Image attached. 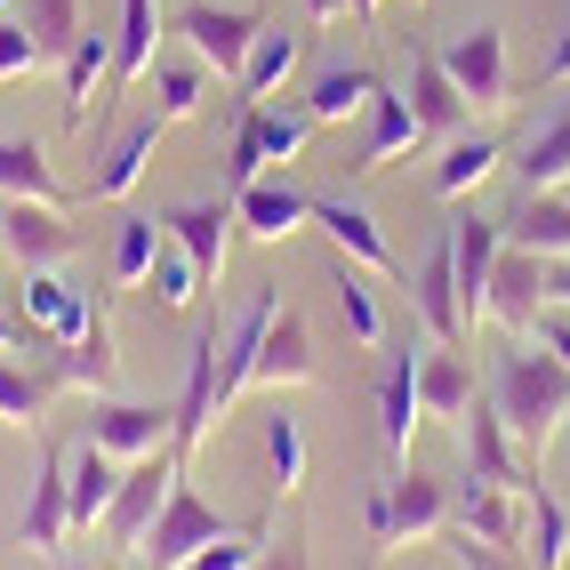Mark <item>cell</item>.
Listing matches in <instances>:
<instances>
[{
	"label": "cell",
	"instance_id": "6da1fadb",
	"mask_svg": "<svg viewBox=\"0 0 570 570\" xmlns=\"http://www.w3.org/2000/svg\"><path fill=\"white\" fill-rule=\"evenodd\" d=\"M490 402H499L507 434L522 442V459H547V442L570 434V370L547 346H507L490 370Z\"/></svg>",
	"mask_w": 570,
	"mask_h": 570
},
{
	"label": "cell",
	"instance_id": "7a4b0ae2",
	"mask_svg": "<svg viewBox=\"0 0 570 570\" xmlns=\"http://www.w3.org/2000/svg\"><path fill=\"white\" fill-rule=\"evenodd\" d=\"M370 554H394L410 539H434V530H450V490L426 482L417 466H394L386 482L370 490Z\"/></svg>",
	"mask_w": 570,
	"mask_h": 570
},
{
	"label": "cell",
	"instance_id": "3957f363",
	"mask_svg": "<svg viewBox=\"0 0 570 570\" xmlns=\"http://www.w3.org/2000/svg\"><path fill=\"white\" fill-rule=\"evenodd\" d=\"M217 539H234V514H217V507L202 499V490H194V482L177 474L137 554H145V570H185V562H194L202 547H217Z\"/></svg>",
	"mask_w": 570,
	"mask_h": 570
},
{
	"label": "cell",
	"instance_id": "277c9868",
	"mask_svg": "<svg viewBox=\"0 0 570 570\" xmlns=\"http://www.w3.org/2000/svg\"><path fill=\"white\" fill-rule=\"evenodd\" d=\"M442 65H450V81H459V97L474 112H507L514 105V72H507V32L499 24H466L459 41L442 49Z\"/></svg>",
	"mask_w": 570,
	"mask_h": 570
},
{
	"label": "cell",
	"instance_id": "5b68a950",
	"mask_svg": "<svg viewBox=\"0 0 570 570\" xmlns=\"http://www.w3.org/2000/svg\"><path fill=\"white\" fill-rule=\"evenodd\" d=\"M89 442L97 450H112V459H154V450H169L177 442V410L169 402H121V394H97V410H89Z\"/></svg>",
	"mask_w": 570,
	"mask_h": 570
},
{
	"label": "cell",
	"instance_id": "8992f818",
	"mask_svg": "<svg viewBox=\"0 0 570 570\" xmlns=\"http://www.w3.org/2000/svg\"><path fill=\"white\" fill-rule=\"evenodd\" d=\"M459 442H466V474L474 482H499V490H530V482H539V459H522V442L507 434L499 402H474L459 417Z\"/></svg>",
	"mask_w": 570,
	"mask_h": 570
},
{
	"label": "cell",
	"instance_id": "52a82bcc",
	"mask_svg": "<svg viewBox=\"0 0 570 570\" xmlns=\"http://www.w3.org/2000/svg\"><path fill=\"white\" fill-rule=\"evenodd\" d=\"M217 354H225V337H217V322L194 337V354H185V386H177V466H194V450L209 442V426H217Z\"/></svg>",
	"mask_w": 570,
	"mask_h": 570
},
{
	"label": "cell",
	"instance_id": "ba28073f",
	"mask_svg": "<svg viewBox=\"0 0 570 570\" xmlns=\"http://www.w3.org/2000/svg\"><path fill=\"white\" fill-rule=\"evenodd\" d=\"M177 474H185V466H177V450H154V459H129V474H121V499H112V514H105V539L137 554Z\"/></svg>",
	"mask_w": 570,
	"mask_h": 570
},
{
	"label": "cell",
	"instance_id": "9c48e42d",
	"mask_svg": "<svg viewBox=\"0 0 570 570\" xmlns=\"http://www.w3.org/2000/svg\"><path fill=\"white\" fill-rule=\"evenodd\" d=\"M177 32L194 41L202 65H217L225 81H242V65H249V49H257L265 17H257V9H217V0H194V9L177 17Z\"/></svg>",
	"mask_w": 570,
	"mask_h": 570
},
{
	"label": "cell",
	"instance_id": "30bf717a",
	"mask_svg": "<svg viewBox=\"0 0 570 570\" xmlns=\"http://www.w3.org/2000/svg\"><path fill=\"white\" fill-rule=\"evenodd\" d=\"M410 306H417V322L434 330V346H466V306H459V257H450V225H442V242L417 257Z\"/></svg>",
	"mask_w": 570,
	"mask_h": 570
},
{
	"label": "cell",
	"instance_id": "8fae6325",
	"mask_svg": "<svg viewBox=\"0 0 570 570\" xmlns=\"http://www.w3.org/2000/svg\"><path fill=\"white\" fill-rule=\"evenodd\" d=\"M0 249H9L24 274H41V265H65L81 249V234H72L65 209H49V202H0Z\"/></svg>",
	"mask_w": 570,
	"mask_h": 570
},
{
	"label": "cell",
	"instance_id": "7c38bea8",
	"mask_svg": "<svg viewBox=\"0 0 570 570\" xmlns=\"http://www.w3.org/2000/svg\"><path fill=\"white\" fill-rule=\"evenodd\" d=\"M161 112H137V121L121 129V137H112L105 145V161L89 169V185H81V202H129L137 194V177L145 169H154V154H161Z\"/></svg>",
	"mask_w": 570,
	"mask_h": 570
},
{
	"label": "cell",
	"instance_id": "4fadbf2b",
	"mask_svg": "<svg viewBox=\"0 0 570 570\" xmlns=\"http://www.w3.org/2000/svg\"><path fill=\"white\" fill-rule=\"evenodd\" d=\"M234 202V225L249 242H289L297 225H314V194H297V185L274 169V177H257V185H242V194H225Z\"/></svg>",
	"mask_w": 570,
	"mask_h": 570
},
{
	"label": "cell",
	"instance_id": "5bb4252c",
	"mask_svg": "<svg viewBox=\"0 0 570 570\" xmlns=\"http://www.w3.org/2000/svg\"><path fill=\"white\" fill-rule=\"evenodd\" d=\"M410 112H417V129H426V137H459V129H474V105L459 97L442 49H426V41L410 49Z\"/></svg>",
	"mask_w": 570,
	"mask_h": 570
},
{
	"label": "cell",
	"instance_id": "9a60e30c",
	"mask_svg": "<svg viewBox=\"0 0 570 570\" xmlns=\"http://www.w3.org/2000/svg\"><path fill=\"white\" fill-rule=\"evenodd\" d=\"M539 314H547V257L507 242V249H499V274H490V322L522 337Z\"/></svg>",
	"mask_w": 570,
	"mask_h": 570
},
{
	"label": "cell",
	"instance_id": "2e32d148",
	"mask_svg": "<svg viewBox=\"0 0 570 570\" xmlns=\"http://www.w3.org/2000/svg\"><path fill=\"white\" fill-rule=\"evenodd\" d=\"M417 417H426V402H417V346H402V354H386V370H377V442H386V466L410 459Z\"/></svg>",
	"mask_w": 570,
	"mask_h": 570
},
{
	"label": "cell",
	"instance_id": "e0dca14e",
	"mask_svg": "<svg viewBox=\"0 0 570 570\" xmlns=\"http://www.w3.org/2000/svg\"><path fill=\"white\" fill-rule=\"evenodd\" d=\"M121 459L112 450H97L89 434L65 450V482H72V530H105V514H112V499H121Z\"/></svg>",
	"mask_w": 570,
	"mask_h": 570
},
{
	"label": "cell",
	"instance_id": "ac0fdd59",
	"mask_svg": "<svg viewBox=\"0 0 570 570\" xmlns=\"http://www.w3.org/2000/svg\"><path fill=\"white\" fill-rule=\"evenodd\" d=\"M161 234L202 265V282L225 274V249H234V202H185V209H161Z\"/></svg>",
	"mask_w": 570,
	"mask_h": 570
},
{
	"label": "cell",
	"instance_id": "d6986e66",
	"mask_svg": "<svg viewBox=\"0 0 570 570\" xmlns=\"http://www.w3.org/2000/svg\"><path fill=\"white\" fill-rule=\"evenodd\" d=\"M154 65H161V0H121V32H112V81H105V97H129Z\"/></svg>",
	"mask_w": 570,
	"mask_h": 570
},
{
	"label": "cell",
	"instance_id": "ffe728a7",
	"mask_svg": "<svg viewBox=\"0 0 570 570\" xmlns=\"http://www.w3.org/2000/svg\"><path fill=\"white\" fill-rule=\"evenodd\" d=\"M65 539H72V482H65V450H49L24 499V554H65Z\"/></svg>",
	"mask_w": 570,
	"mask_h": 570
},
{
	"label": "cell",
	"instance_id": "44dd1931",
	"mask_svg": "<svg viewBox=\"0 0 570 570\" xmlns=\"http://www.w3.org/2000/svg\"><path fill=\"white\" fill-rule=\"evenodd\" d=\"M417 145H426V129H417L410 97H394L386 81H377V97H370V137H362V154H354V177H377L386 161L417 154Z\"/></svg>",
	"mask_w": 570,
	"mask_h": 570
},
{
	"label": "cell",
	"instance_id": "7402d4cb",
	"mask_svg": "<svg viewBox=\"0 0 570 570\" xmlns=\"http://www.w3.org/2000/svg\"><path fill=\"white\" fill-rule=\"evenodd\" d=\"M297 57H306V32H297V24H282V17H265L257 49H249V65H242V81H234V105H265L274 89H289Z\"/></svg>",
	"mask_w": 570,
	"mask_h": 570
},
{
	"label": "cell",
	"instance_id": "603a6c76",
	"mask_svg": "<svg viewBox=\"0 0 570 570\" xmlns=\"http://www.w3.org/2000/svg\"><path fill=\"white\" fill-rule=\"evenodd\" d=\"M450 522L474 530L490 547H522V490H499V482H459V499H450Z\"/></svg>",
	"mask_w": 570,
	"mask_h": 570
},
{
	"label": "cell",
	"instance_id": "cb8c5ba5",
	"mask_svg": "<svg viewBox=\"0 0 570 570\" xmlns=\"http://www.w3.org/2000/svg\"><path fill=\"white\" fill-rule=\"evenodd\" d=\"M322 362H314V337H306V314L282 306L274 330H265V354H257V377L249 386H314Z\"/></svg>",
	"mask_w": 570,
	"mask_h": 570
},
{
	"label": "cell",
	"instance_id": "d4e9b609",
	"mask_svg": "<svg viewBox=\"0 0 570 570\" xmlns=\"http://www.w3.org/2000/svg\"><path fill=\"white\" fill-rule=\"evenodd\" d=\"M314 225L337 242V257H354V265H370V274H402V257H394V242L377 234V217L362 209V202H314Z\"/></svg>",
	"mask_w": 570,
	"mask_h": 570
},
{
	"label": "cell",
	"instance_id": "484cf974",
	"mask_svg": "<svg viewBox=\"0 0 570 570\" xmlns=\"http://www.w3.org/2000/svg\"><path fill=\"white\" fill-rule=\"evenodd\" d=\"M514 177H522V194H562V185H570V105H554L547 121L522 137Z\"/></svg>",
	"mask_w": 570,
	"mask_h": 570
},
{
	"label": "cell",
	"instance_id": "4316f807",
	"mask_svg": "<svg viewBox=\"0 0 570 570\" xmlns=\"http://www.w3.org/2000/svg\"><path fill=\"white\" fill-rule=\"evenodd\" d=\"M49 377H57V394H112L121 386V362H112V337H105V322L81 337V346H49V362H41Z\"/></svg>",
	"mask_w": 570,
	"mask_h": 570
},
{
	"label": "cell",
	"instance_id": "83f0119b",
	"mask_svg": "<svg viewBox=\"0 0 570 570\" xmlns=\"http://www.w3.org/2000/svg\"><path fill=\"white\" fill-rule=\"evenodd\" d=\"M499 169H507V145L490 137V129H459V137L442 145V161H434V194L442 202H466L474 185L499 177Z\"/></svg>",
	"mask_w": 570,
	"mask_h": 570
},
{
	"label": "cell",
	"instance_id": "f1b7e54d",
	"mask_svg": "<svg viewBox=\"0 0 570 570\" xmlns=\"http://www.w3.org/2000/svg\"><path fill=\"white\" fill-rule=\"evenodd\" d=\"M234 121L249 129L257 161H265V177H274V169H289L297 154H306V137L322 129L314 112H282V105H234Z\"/></svg>",
	"mask_w": 570,
	"mask_h": 570
},
{
	"label": "cell",
	"instance_id": "f546056e",
	"mask_svg": "<svg viewBox=\"0 0 570 570\" xmlns=\"http://www.w3.org/2000/svg\"><path fill=\"white\" fill-rule=\"evenodd\" d=\"M417 402H426V417H466L474 410V362L459 346H417Z\"/></svg>",
	"mask_w": 570,
	"mask_h": 570
},
{
	"label": "cell",
	"instance_id": "4dcf8cb0",
	"mask_svg": "<svg viewBox=\"0 0 570 570\" xmlns=\"http://www.w3.org/2000/svg\"><path fill=\"white\" fill-rule=\"evenodd\" d=\"M522 554H530V570H562L570 562V507L547 482L522 490Z\"/></svg>",
	"mask_w": 570,
	"mask_h": 570
},
{
	"label": "cell",
	"instance_id": "1f68e13d",
	"mask_svg": "<svg viewBox=\"0 0 570 570\" xmlns=\"http://www.w3.org/2000/svg\"><path fill=\"white\" fill-rule=\"evenodd\" d=\"M112 81V32L81 24V41L65 49V121L72 129H89V97Z\"/></svg>",
	"mask_w": 570,
	"mask_h": 570
},
{
	"label": "cell",
	"instance_id": "d6a6232c",
	"mask_svg": "<svg viewBox=\"0 0 570 570\" xmlns=\"http://www.w3.org/2000/svg\"><path fill=\"white\" fill-rule=\"evenodd\" d=\"M0 202H49V209H65L72 194L57 185L49 154L32 137H0Z\"/></svg>",
	"mask_w": 570,
	"mask_h": 570
},
{
	"label": "cell",
	"instance_id": "836d02e7",
	"mask_svg": "<svg viewBox=\"0 0 570 570\" xmlns=\"http://www.w3.org/2000/svg\"><path fill=\"white\" fill-rule=\"evenodd\" d=\"M161 217H145V209H121V225H112V257H105V282L112 289H137L145 274H154V257H161Z\"/></svg>",
	"mask_w": 570,
	"mask_h": 570
},
{
	"label": "cell",
	"instance_id": "e575fe53",
	"mask_svg": "<svg viewBox=\"0 0 570 570\" xmlns=\"http://www.w3.org/2000/svg\"><path fill=\"white\" fill-rule=\"evenodd\" d=\"M499 225H507V242H514V249L570 257V202H562V194H522V209L499 217Z\"/></svg>",
	"mask_w": 570,
	"mask_h": 570
},
{
	"label": "cell",
	"instance_id": "d590c367",
	"mask_svg": "<svg viewBox=\"0 0 570 570\" xmlns=\"http://www.w3.org/2000/svg\"><path fill=\"white\" fill-rule=\"evenodd\" d=\"M370 97H377L370 65H322L314 89H306V112L314 121H354V112H370Z\"/></svg>",
	"mask_w": 570,
	"mask_h": 570
},
{
	"label": "cell",
	"instance_id": "8d00e7d4",
	"mask_svg": "<svg viewBox=\"0 0 570 570\" xmlns=\"http://www.w3.org/2000/svg\"><path fill=\"white\" fill-rule=\"evenodd\" d=\"M57 402V377L41 362H0V426H41Z\"/></svg>",
	"mask_w": 570,
	"mask_h": 570
},
{
	"label": "cell",
	"instance_id": "74e56055",
	"mask_svg": "<svg viewBox=\"0 0 570 570\" xmlns=\"http://www.w3.org/2000/svg\"><path fill=\"white\" fill-rule=\"evenodd\" d=\"M337 314H346L354 346H386V314H377V289H370V265H337Z\"/></svg>",
	"mask_w": 570,
	"mask_h": 570
},
{
	"label": "cell",
	"instance_id": "f35d334b",
	"mask_svg": "<svg viewBox=\"0 0 570 570\" xmlns=\"http://www.w3.org/2000/svg\"><path fill=\"white\" fill-rule=\"evenodd\" d=\"M265 466H274V499H289V490L306 482V426H297L289 410L265 417Z\"/></svg>",
	"mask_w": 570,
	"mask_h": 570
},
{
	"label": "cell",
	"instance_id": "ab89813d",
	"mask_svg": "<svg viewBox=\"0 0 570 570\" xmlns=\"http://www.w3.org/2000/svg\"><path fill=\"white\" fill-rule=\"evenodd\" d=\"M17 17H24L32 41H41V57H49V65H65V49L81 41V0H24Z\"/></svg>",
	"mask_w": 570,
	"mask_h": 570
},
{
	"label": "cell",
	"instance_id": "60d3db41",
	"mask_svg": "<svg viewBox=\"0 0 570 570\" xmlns=\"http://www.w3.org/2000/svg\"><path fill=\"white\" fill-rule=\"evenodd\" d=\"M154 89H161V121H194L209 105V65H154Z\"/></svg>",
	"mask_w": 570,
	"mask_h": 570
},
{
	"label": "cell",
	"instance_id": "b9f144b4",
	"mask_svg": "<svg viewBox=\"0 0 570 570\" xmlns=\"http://www.w3.org/2000/svg\"><path fill=\"white\" fill-rule=\"evenodd\" d=\"M145 282H154V297H161L169 314H185V306H194V297L209 289V282H202V265L185 257L177 242H161V257H154V274H145Z\"/></svg>",
	"mask_w": 570,
	"mask_h": 570
},
{
	"label": "cell",
	"instance_id": "7bdbcfd3",
	"mask_svg": "<svg viewBox=\"0 0 570 570\" xmlns=\"http://www.w3.org/2000/svg\"><path fill=\"white\" fill-rule=\"evenodd\" d=\"M450 554H459V570H530L522 547H490V539H474L459 522H450Z\"/></svg>",
	"mask_w": 570,
	"mask_h": 570
},
{
	"label": "cell",
	"instance_id": "ee69618b",
	"mask_svg": "<svg viewBox=\"0 0 570 570\" xmlns=\"http://www.w3.org/2000/svg\"><path fill=\"white\" fill-rule=\"evenodd\" d=\"M32 65H49V57H41V41L24 32V17L9 9V17H0V81H24Z\"/></svg>",
	"mask_w": 570,
	"mask_h": 570
},
{
	"label": "cell",
	"instance_id": "f6af8a7d",
	"mask_svg": "<svg viewBox=\"0 0 570 570\" xmlns=\"http://www.w3.org/2000/svg\"><path fill=\"white\" fill-rule=\"evenodd\" d=\"M530 337H539V346H547V354L570 370V306H547L539 322H530Z\"/></svg>",
	"mask_w": 570,
	"mask_h": 570
},
{
	"label": "cell",
	"instance_id": "bcb514c9",
	"mask_svg": "<svg viewBox=\"0 0 570 570\" xmlns=\"http://www.w3.org/2000/svg\"><path fill=\"white\" fill-rule=\"evenodd\" d=\"M249 570H306V539H297V530H282V539H265V554H257Z\"/></svg>",
	"mask_w": 570,
	"mask_h": 570
},
{
	"label": "cell",
	"instance_id": "7dc6e473",
	"mask_svg": "<svg viewBox=\"0 0 570 570\" xmlns=\"http://www.w3.org/2000/svg\"><path fill=\"white\" fill-rule=\"evenodd\" d=\"M0 346H24V354H49V346H41V330H24L17 314H0Z\"/></svg>",
	"mask_w": 570,
	"mask_h": 570
},
{
	"label": "cell",
	"instance_id": "c3c4849f",
	"mask_svg": "<svg viewBox=\"0 0 570 570\" xmlns=\"http://www.w3.org/2000/svg\"><path fill=\"white\" fill-rule=\"evenodd\" d=\"M547 306H570V257H547Z\"/></svg>",
	"mask_w": 570,
	"mask_h": 570
},
{
	"label": "cell",
	"instance_id": "681fc988",
	"mask_svg": "<svg viewBox=\"0 0 570 570\" xmlns=\"http://www.w3.org/2000/svg\"><path fill=\"white\" fill-rule=\"evenodd\" d=\"M562 81H570V32H562V41L547 49V89H562Z\"/></svg>",
	"mask_w": 570,
	"mask_h": 570
},
{
	"label": "cell",
	"instance_id": "f907efd6",
	"mask_svg": "<svg viewBox=\"0 0 570 570\" xmlns=\"http://www.w3.org/2000/svg\"><path fill=\"white\" fill-rule=\"evenodd\" d=\"M306 17H314V24H330V17H346V0H306Z\"/></svg>",
	"mask_w": 570,
	"mask_h": 570
},
{
	"label": "cell",
	"instance_id": "816d5d0a",
	"mask_svg": "<svg viewBox=\"0 0 570 570\" xmlns=\"http://www.w3.org/2000/svg\"><path fill=\"white\" fill-rule=\"evenodd\" d=\"M346 9H354L362 24H377V9H386V0H346Z\"/></svg>",
	"mask_w": 570,
	"mask_h": 570
},
{
	"label": "cell",
	"instance_id": "f5cc1de1",
	"mask_svg": "<svg viewBox=\"0 0 570 570\" xmlns=\"http://www.w3.org/2000/svg\"><path fill=\"white\" fill-rule=\"evenodd\" d=\"M9 9H17V0H0V17H9Z\"/></svg>",
	"mask_w": 570,
	"mask_h": 570
}]
</instances>
